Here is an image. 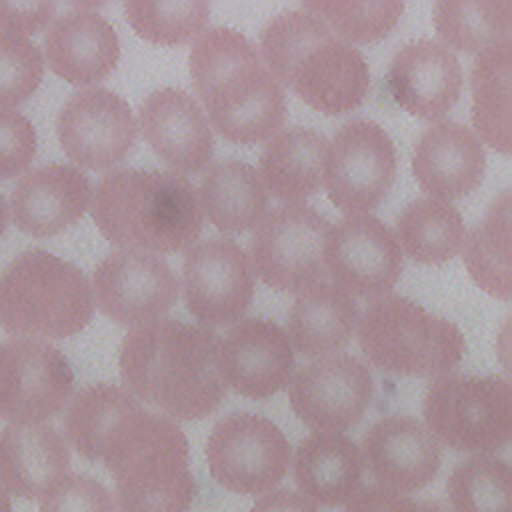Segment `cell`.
<instances>
[{"instance_id":"36","label":"cell","mask_w":512,"mask_h":512,"mask_svg":"<svg viewBox=\"0 0 512 512\" xmlns=\"http://www.w3.org/2000/svg\"><path fill=\"white\" fill-rule=\"evenodd\" d=\"M132 30L152 44L180 46L198 38L208 22V2H124Z\"/></svg>"},{"instance_id":"43","label":"cell","mask_w":512,"mask_h":512,"mask_svg":"<svg viewBox=\"0 0 512 512\" xmlns=\"http://www.w3.org/2000/svg\"><path fill=\"white\" fill-rule=\"evenodd\" d=\"M250 512H318V508L300 492H294L290 488H278L260 494V498L252 504Z\"/></svg>"},{"instance_id":"19","label":"cell","mask_w":512,"mask_h":512,"mask_svg":"<svg viewBox=\"0 0 512 512\" xmlns=\"http://www.w3.org/2000/svg\"><path fill=\"white\" fill-rule=\"evenodd\" d=\"M360 458L378 486L398 494L428 486L442 462L440 442L412 416H384L362 438Z\"/></svg>"},{"instance_id":"42","label":"cell","mask_w":512,"mask_h":512,"mask_svg":"<svg viewBox=\"0 0 512 512\" xmlns=\"http://www.w3.org/2000/svg\"><path fill=\"white\" fill-rule=\"evenodd\" d=\"M54 12L52 2H0V28L28 38L46 28Z\"/></svg>"},{"instance_id":"13","label":"cell","mask_w":512,"mask_h":512,"mask_svg":"<svg viewBox=\"0 0 512 512\" xmlns=\"http://www.w3.org/2000/svg\"><path fill=\"white\" fill-rule=\"evenodd\" d=\"M374 380L356 356L334 352L300 366L288 382L294 414L314 432L342 434L356 426L370 406Z\"/></svg>"},{"instance_id":"11","label":"cell","mask_w":512,"mask_h":512,"mask_svg":"<svg viewBox=\"0 0 512 512\" xmlns=\"http://www.w3.org/2000/svg\"><path fill=\"white\" fill-rule=\"evenodd\" d=\"M396 176V148L372 120H350L326 146L322 184L330 202L348 214H368L390 192Z\"/></svg>"},{"instance_id":"22","label":"cell","mask_w":512,"mask_h":512,"mask_svg":"<svg viewBox=\"0 0 512 512\" xmlns=\"http://www.w3.org/2000/svg\"><path fill=\"white\" fill-rule=\"evenodd\" d=\"M486 152L464 124L440 120L428 126L412 150V174L418 186L438 200H458L480 186Z\"/></svg>"},{"instance_id":"6","label":"cell","mask_w":512,"mask_h":512,"mask_svg":"<svg viewBox=\"0 0 512 512\" xmlns=\"http://www.w3.org/2000/svg\"><path fill=\"white\" fill-rule=\"evenodd\" d=\"M86 274L46 250L16 256L0 274V328L8 334L68 338L92 320Z\"/></svg>"},{"instance_id":"4","label":"cell","mask_w":512,"mask_h":512,"mask_svg":"<svg viewBox=\"0 0 512 512\" xmlns=\"http://www.w3.org/2000/svg\"><path fill=\"white\" fill-rule=\"evenodd\" d=\"M92 218L108 242L142 254L186 250L202 232L194 186L184 176L164 170L106 172L94 190Z\"/></svg>"},{"instance_id":"30","label":"cell","mask_w":512,"mask_h":512,"mask_svg":"<svg viewBox=\"0 0 512 512\" xmlns=\"http://www.w3.org/2000/svg\"><path fill=\"white\" fill-rule=\"evenodd\" d=\"M396 242L418 264H444L464 244V220L456 206L438 198H416L394 224Z\"/></svg>"},{"instance_id":"3","label":"cell","mask_w":512,"mask_h":512,"mask_svg":"<svg viewBox=\"0 0 512 512\" xmlns=\"http://www.w3.org/2000/svg\"><path fill=\"white\" fill-rule=\"evenodd\" d=\"M258 56L278 84L322 114L352 112L368 96L370 70L360 50L308 10L272 16L260 32Z\"/></svg>"},{"instance_id":"1","label":"cell","mask_w":512,"mask_h":512,"mask_svg":"<svg viewBox=\"0 0 512 512\" xmlns=\"http://www.w3.org/2000/svg\"><path fill=\"white\" fill-rule=\"evenodd\" d=\"M218 334L172 318L130 328L118 368L126 390L176 420H200L226 398L218 370Z\"/></svg>"},{"instance_id":"12","label":"cell","mask_w":512,"mask_h":512,"mask_svg":"<svg viewBox=\"0 0 512 512\" xmlns=\"http://www.w3.org/2000/svg\"><path fill=\"white\" fill-rule=\"evenodd\" d=\"M72 388V366L52 344L34 338L0 342V418L42 424L64 408Z\"/></svg>"},{"instance_id":"25","label":"cell","mask_w":512,"mask_h":512,"mask_svg":"<svg viewBox=\"0 0 512 512\" xmlns=\"http://www.w3.org/2000/svg\"><path fill=\"white\" fill-rule=\"evenodd\" d=\"M70 448L50 424H10L0 430V484L36 498L68 474Z\"/></svg>"},{"instance_id":"38","label":"cell","mask_w":512,"mask_h":512,"mask_svg":"<svg viewBox=\"0 0 512 512\" xmlns=\"http://www.w3.org/2000/svg\"><path fill=\"white\" fill-rule=\"evenodd\" d=\"M44 76L40 48L26 36L0 30V108L28 100Z\"/></svg>"},{"instance_id":"21","label":"cell","mask_w":512,"mask_h":512,"mask_svg":"<svg viewBox=\"0 0 512 512\" xmlns=\"http://www.w3.org/2000/svg\"><path fill=\"white\" fill-rule=\"evenodd\" d=\"M394 102L422 120L450 112L462 92V66L444 44L416 40L402 46L386 74Z\"/></svg>"},{"instance_id":"8","label":"cell","mask_w":512,"mask_h":512,"mask_svg":"<svg viewBox=\"0 0 512 512\" xmlns=\"http://www.w3.org/2000/svg\"><path fill=\"white\" fill-rule=\"evenodd\" d=\"M424 426L458 452H494L512 430L510 386L500 376L444 374L434 378L422 402Z\"/></svg>"},{"instance_id":"29","label":"cell","mask_w":512,"mask_h":512,"mask_svg":"<svg viewBox=\"0 0 512 512\" xmlns=\"http://www.w3.org/2000/svg\"><path fill=\"white\" fill-rule=\"evenodd\" d=\"M196 194L200 210L224 234L250 230L264 218L268 206L256 168L236 158L210 164Z\"/></svg>"},{"instance_id":"39","label":"cell","mask_w":512,"mask_h":512,"mask_svg":"<svg viewBox=\"0 0 512 512\" xmlns=\"http://www.w3.org/2000/svg\"><path fill=\"white\" fill-rule=\"evenodd\" d=\"M38 512H116V502L96 478L64 474L40 494Z\"/></svg>"},{"instance_id":"24","label":"cell","mask_w":512,"mask_h":512,"mask_svg":"<svg viewBox=\"0 0 512 512\" xmlns=\"http://www.w3.org/2000/svg\"><path fill=\"white\" fill-rule=\"evenodd\" d=\"M44 52L56 76L74 86H90L112 74L120 58V42L104 16L76 6L48 26Z\"/></svg>"},{"instance_id":"7","label":"cell","mask_w":512,"mask_h":512,"mask_svg":"<svg viewBox=\"0 0 512 512\" xmlns=\"http://www.w3.org/2000/svg\"><path fill=\"white\" fill-rule=\"evenodd\" d=\"M358 344L368 362L394 376L450 374L466 352L460 328L402 296L376 298L358 320Z\"/></svg>"},{"instance_id":"2","label":"cell","mask_w":512,"mask_h":512,"mask_svg":"<svg viewBox=\"0 0 512 512\" xmlns=\"http://www.w3.org/2000/svg\"><path fill=\"white\" fill-rule=\"evenodd\" d=\"M190 76L208 112V124L236 144L270 140L284 124L282 86L238 30H204L190 48Z\"/></svg>"},{"instance_id":"37","label":"cell","mask_w":512,"mask_h":512,"mask_svg":"<svg viewBox=\"0 0 512 512\" xmlns=\"http://www.w3.org/2000/svg\"><path fill=\"white\" fill-rule=\"evenodd\" d=\"M302 10L318 16L344 42H378L398 22L402 2H302Z\"/></svg>"},{"instance_id":"23","label":"cell","mask_w":512,"mask_h":512,"mask_svg":"<svg viewBox=\"0 0 512 512\" xmlns=\"http://www.w3.org/2000/svg\"><path fill=\"white\" fill-rule=\"evenodd\" d=\"M90 194V180L70 164L34 168L12 190L14 224L36 238L56 236L84 216Z\"/></svg>"},{"instance_id":"15","label":"cell","mask_w":512,"mask_h":512,"mask_svg":"<svg viewBox=\"0 0 512 512\" xmlns=\"http://www.w3.org/2000/svg\"><path fill=\"white\" fill-rule=\"evenodd\" d=\"M98 310L120 326L138 328L160 320L178 300V280L154 254L116 250L92 272Z\"/></svg>"},{"instance_id":"28","label":"cell","mask_w":512,"mask_h":512,"mask_svg":"<svg viewBox=\"0 0 512 512\" xmlns=\"http://www.w3.org/2000/svg\"><path fill=\"white\" fill-rule=\"evenodd\" d=\"M328 140L304 126L278 130L260 154V180L278 200L288 204L318 192Z\"/></svg>"},{"instance_id":"33","label":"cell","mask_w":512,"mask_h":512,"mask_svg":"<svg viewBox=\"0 0 512 512\" xmlns=\"http://www.w3.org/2000/svg\"><path fill=\"white\" fill-rule=\"evenodd\" d=\"M434 28L446 48L480 52L510 42V0H442L434 4Z\"/></svg>"},{"instance_id":"41","label":"cell","mask_w":512,"mask_h":512,"mask_svg":"<svg viewBox=\"0 0 512 512\" xmlns=\"http://www.w3.org/2000/svg\"><path fill=\"white\" fill-rule=\"evenodd\" d=\"M346 512H452L438 500H414L406 494L382 486L358 490L348 502Z\"/></svg>"},{"instance_id":"40","label":"cell","mask_w":512,"mask_h":512,"mask_svg":"<svg viewBox=\"0 0 512 512\" xmlns=\"http://www.w3.org/2000/svg\"><path fill=\"white\" fill-rule=\"evenodd\" d=\"M36 128L16 110L0 108V180L20 176L36 154Z\"/></svg>"},{"instance_id":"14","label":"cell","mask_w":512,"mask_h":512,"mask_svg":"<svg viewBox=\"0 0 512 512\" xmlns=\"http://www.w3.org/2000/svg\"><path fill=\"white\" fill-rule=\"evenodd\" d=\"M188 312L206 326L236 324L254 296V270L232 240L208 238L192 244L182 262Z\"/></svg>"},{"instance_id":"20","label":"cell","mask_w":512,"mask_h":512,"mask_svg":"<svg viewBox=\"0 0 512 512\" xmlns=\"http://www.w3.org/2000/svg\"><path fill=\"white\" fill-rule=\"evenodd\" d=\"M142 138L172 172H200L212 158V130L198 100L178 88L148 94L138 110Z\"/></svg>"},{"instance_id":"10","label":"cell","mask_w":512,"mask_h":512,"mask_svg":"<svg viewBox=\"0 0 512 512\" xmlns=\"http://www.w3.org/2000/svg\"><path fill=\"white\" fill-rule=\"evenodd\" d=\"M330 222L302 202L270 210L250 242L254 274L280 292H300L324 276V240Z\"/></svg>"},{"instance_id":"27","label":"cell","mask_w":512,"mask_h":512,"mask_svg":"<svg viewBox=\"0 0 512 512\" xmlns=\"http://www.w3.org/2000/svg\"><path fill=\"white\" fill-rule=\"evenodd\" d=\"M294 480L314 504H346L362 484L360 450L344 434L312 432L296 446Z\"/></svg>"},{"instance_id":"31","label":"cell","mask_w":512,"mask_h":512,"mask_svg":"<svg viewBox=\"0 0 512 512\" xmlns=\"http://www.w3.org/2000/svg\"><path fill=\"white\" fill-rule=\"evenodd\" d=\"M510 64L512 44L484 48L472 64V124L482 142L510 152Z\"/></svg>"},{"instance_id":"9","label":"cell","mask_w":512,"mask_h":512,"mask_svg":"<svg viewBox=\"0 0 512 512\" xmlns=\"http://www.w3.org/2000/svg\"><path fill=\"white\" fill-rule=\"evenodd\" d=\"M204 452L208 470L222 488L250 496L274 490L292 456L284 432L272 420L252 412L220 418L210 430Z\"/></svg>"},{"instance_id":"32","label":"cell","mask_w":512,"mask_h":512,"mask_svg":"<svg viewBox=\"0 0 512 512\" xmlns=\"http://www.w3.org/2000/svg\"><path fill=\"white\" fill-rule=\"evenodd\" d=\"M128 390L96 382L84 386L68 404L64 414V432L70 446L86 460H100L108 438L124 416L140 408Z\"/></svg>"},{"instance_id":"44","label":"cell","mask_w":512,"mask_h":512,"mask_svg":"<svg viewBox=\"0 0 512 512\" xmlns=\"http://www.w3.org/2000/svg\"><path fill=\"white\" fill-rule=\"evenodd\" d=\"M6 226H8V206L4 202V196L0 194V236L4 234Z\"/></svg>"},{"instance_id":"26","label":"cell","mask_w":512,"mask_h":512,"mask_svg":"<svg viewBox=\"0 0 512 512\" xmlns=\"http://www.w3.org/2000/svg\"><path fill=\"white\" fill-rule=\"evenodd\" d=\"M360 314L354 296L332 282H314L298 292L288 314L292 350L320 358L342 350L354 336Z\"/></svg>"},{"instance_id":"16","label":"cell","mask_w":512,"mask_h":512,"mask_svg":"<svg viewBox=\"0 0 512 512\" xmlns=\"http://www.w3.org/2000/svg\"><path fill=\"white\" fill-rule=\"evenodd\" d=\"M324 266L350 296L382 298L402 272L396 236L370 214H348L328 228Z\"/></svg>"},{"instance_id":"35","label":"cell","mask_w":512,"mask_h":512,"mask_svg":"<svg viewBox=\"0 0 512 512\" xmlns=\"http://www.w3.org/2000/svg\"><path fill=\"white\" fill-rule=\"evenodd\" d=\"M452 512H510V466L478 454L460 462L446 484Z\"/></svg>"},{"instance_id":"18","label":"cell","mask_w":512,"mask_h":512,"mask_svg":"<svg viewBox=\"0 0 512 512\" xmlns=\"http://www.w3.org/2000/svg\"><path fill=\"white\" fill-rule=\"evenodd\" d=\"M218 370L224 386L244 398L274 396L294 374L286 330L266 318H240L218 342Z\"/></svg>"},{"instance_id":"5","label":"cell","mask_w":512,"mask_h":512,"mask_svg":"<svg viewBox=\"0 0 512 512\" xmlns=\"http://www.w3.org/2000/svg\"><path fill=\"white\" fill-rule=\"evenodd\" d=\"M114 480L116 512H188L190 448L180 426L144 406L120 420L100 458Z\"/></svg>"},{"instance_id":"45","label":"cell","mask_w":512,"mask_h":512,"mask_svg":"<svg viewBox=\"0 0 512 512\" xmlns=\"http://www.w3.org/2000/svg\"><path fill=\"white\" fill-rule=\"evenodd\" d=\"M0 512H12V504H10V498H8L6 490L2 488V484H0Z\"/></svg>"},{"instance_id":"17","label":"cell","mask_w":512,"mask_h":512,"mask_svg":"<svg viewBox=\"0 0 512 512\" xmlns=\"http://www.w3.org/2000/svg\"><path fill=\"white\" fill-rule=\"evenodd\" d=\"M64 154L86 170H106L126 158L136 142V120L128 102L106 88L72 94L56 118Z\"/></svg>"},{"instance_id":"34","label":"cell","mask_w":512,"mask_h":512,"mask_svg":"<svg viewBox=\"0 0 512 512\" xmlns=\"http://www.w3.org/2000/svg\"><path fill=\"white\" fill-rule=\"evenodd\" d=\"M472 280L498 300L510 298V192L504 190L464 242Z\"/></svg>"}]
</instances>
